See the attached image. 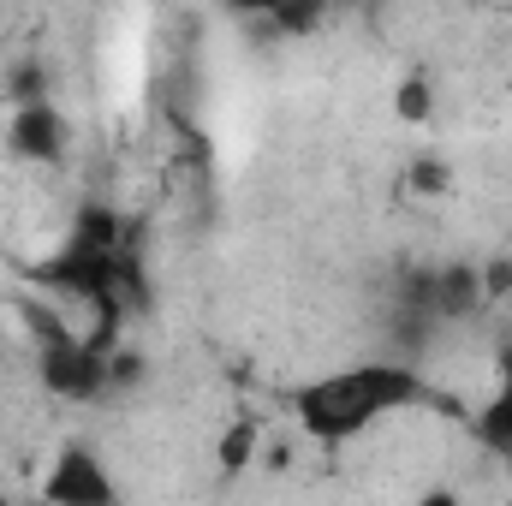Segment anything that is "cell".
<instances>
[{
    "label": "cell",
    "instance_id": "7",
    "mask_svg": "<svg viewBox=\"0 0 512 506\" xmlns=\"http://www.w3.org/2000/svg\"><path fill=\"white\" fill-rule=\"evenodd\" d=\"M274 30H292V36H310L316 24H322V6H268L262 12Z\"/></svg>",
    "mask_w": 512,
    "mask_h": 506
},
{
    "label": "cell",
    "instance_id": "9",
    "mask_svg": "<svg viewBox=\"0 0 512 506\" xmlns=\"http://www.w3.org/2000/svg\"><path fill=\"white\" fill-rule=\"evenodd\" d=\"M411 506H465V495H459V489H447V483H435V489H423Z\"/></svg>",
    "mask_w": 512,
    "mask_h": 506
},
{
    "label": "cell",
    "instance_id": "4",
    "mask_svg": "<svg viewBox=\"0 0 512 506\" xmlns=\"http://www.w3.org/2000/svg\"><path fill=\"white\" fill-rule=\"evenodd\" d=\"M477 435L512 459V346H501V358H495V387L477 411Z\"/></svg>",
    "mask_w": 512,
    "mask_h": 506
},
{
    "label": "cell",
    "instance_id": "1",
    "mask_svg": "<svg viewBox=\"0 0 512 506\" xmlns=\"http://www.w3.org/2000/svg\"><path fill=\"white\" fill-rule=\"evenodd\" d=\"M429 399V381L417 376L411 364H393V358H364V364H346V370H328V376L304 381L292 411H298V429L304 441L316 447H352L358 435H370L376 423L399 417V411H417Z\"/></svg>",
    "mask_w": 512,
    "mask_h": 506
},
{
    "label": "cell",
    "instance_id": "2",
    "mask_svg": "<svg viewBox=\"0 0 512 506\" xmlns=\"http://www.w3.org/2000/svg\"><path fill=\"white\" fill-rule=\"evenodd\" d=\"M36 506H126L120 501V483L108 471V459L84 441H60L54 459L42 465V489Z\"/></svg>",
    "mask_w": 512,
    "mask_h": 506
},
{
    "label": "cell",
    "instance_id": "11",
    "mask_svg": "<svg viewBox=\"0 0 512 506\" xmlns=\"http://www.w3.org/2000/svg\"><path fill=\"white\" fill-rule=\"evenodd\" d=\"M0 36H6V18H0Z\"/></svg>",
    "mask_w": 512,
    "mask_h": 506
},
{
    "label": "cell",
    "instance_id": "5",
    "mask_svg": "<svg viewBox=\"0 0 512 506\" xmlns=\"http://www.w3.org/2000/svg\"><path fill=\"white\" fill-rule=\"evenodd\" d=\"M256 441H262V423H251V417L227 429V441H221V471L227 477H245V465L256 459Z\"/></svg>",
    "mask_w": 512,
    "mask_h": 506
},
{
    "label": "cell",
    "instance_id": "10",
    "mask_svg": "<svg viewBox=\"0 0 512 506\" xmlns=\"http://www.w3.org/2000/svg\"><path fill=\"white\" fill-rule=\"evenodd\" d=\"M0 506H18V501H12V495H0Z\"/></svg>",
    "mask_w": 512,
    "mask_h": 506
},
{
    "label": "cell",
    "instance_id": "6",
    "mask_svg": "<svg viewBox=\"0 0 512 506\" xmlns=\"http://www.w3.org/2000/svg\"><path fill=\"white\" fill-rule=\"evenodd\" d=\"M393 114H399L405 126H423V120L435 114V96H429V78H399V90H393Z\"/></svg>",
    "mask_w": 512,
    "mask_h": 506
},
{
    "label": "cell",
    "instance_id": "8",
    "mask_svg": "<svg viewBox=\"0 0 512 506\" xmlns=\"http://www.w3.org/2000/svg\"><path fill=\"white\" fill-rule=\"evenodd\" d=\"M447 179H453V173H447V161H435V155H423V161L411 167V185H417L423 197H435V191H447Z\"/></svg>",
    "mask_w": 512,
    "mask_h": 506
},
{
    "label": "cell",
    "instance_id": "3",
    "mask_svg": "<svg viewBox=\"0 0 512 506\" xmlns=\"http://www.w3.org/2000/svg\"><path fill=\"white\" fill-rule=\"evenodd\" d=\"M6 143H12L18 161H30V167H54V161H66V149H72V120L60 114V102L12 108V120H6Z\"/></svg>",
    "mask_w": 512,
    "mask_h": 506
}]
</instances>
